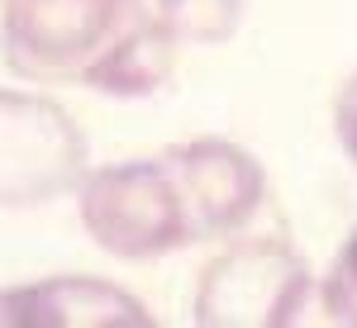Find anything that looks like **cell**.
<instances>
[{"label":"cell","instance_id":"cell-1","mask_svg":"<svg viewBox=\"0 0 357 328\" xmlns=\"http://www.w3.org/2000/svg\"><path fill=\"white\" fill-rule=\"evenodd\" d=\"M314 295V272L276 233L229 238L200 267L191 319L200 328H286Z\"/></svg>","mask_w":357,"mask_h":328},{"label":"cell","instance_id":"cell-2","mask_svg":"<svg viewBox=\"0 0 357 328\" xmlns=\"http://www.w3.org/2000/svg\"><path fill=\"white\" fill-rule=\"evenodd\" d=\"M143 15L148 0H0V57L33 86L82 81Z\"/></svg>","mask_w":357,"mask_h":328},{"label":"cell","instance_id":"cell-3","mask_svg":"<svg viewBox=\"0 0 357 328\" xmlns=\"http://www.w3.org/2000/svg\"><path fill=\"white\" fill-rule=\"evenodd\" d=\"M72 195L86 238L119 262H153L176 247H191L186 214L162 157L86 166Z\"/></svg>","mask_w":357,"mask_h":328},{"label":"cell","instance_id":"cell-4","mask_svg":"<svg viewBox=\"0 0 357 328\" xmlns=\"http://www.w3.org/2000/svg\"><path fill=\"white\" fill-rule=\"evenodd\" d=\"M91 143L72 109L38 91L0 86V210H38L77 191Z\"/></svg>","mask_w":357,"mask_h":328},{"label":"cell","instance_id":"cell-5","mask_svg":"<svg viewBox=\"0 0 357 328\" xmlns=\"http://www.w3.org/2000/svg\"><path fill=\"white\" fill-rule=\"evenodd\" d=\"M186 214L191 243H220L243 233L267 200L262 162L234 138H186L158 153Z\"/></svg>","mask_w":357,"mask_h":328},{"label":"cell","instance_id":"cell-6","mask_svg":"<svg viewBox=\"0 0 357 328\" xmlns=\"http://www.w3.org/2000/svg\"><path fill=\"white\" fill-rule=\"evenodd\" d=\"M148 304L100 276H38L0 290V328H148Z\"/></svg>","mask_w":357,"mask_h":328},{"label":"cell","instance_id":"cell-7","mask_svg":"<svg viewBox=\"0 0 357 328\" xmlns=\"http://www.w3.org/2000/svg\"><path fill=\"white\" fill-rule=\"evenodd\" d=\"M176 53H181V43L167 33L162 19L148 5V15L134 29H124L110 48L86 67V77L77 86L114 95V100H143V95H153V91H162L172 81Z\"/></svg>","mask_w":357,"mask_h":328},{"label":"cell","instance_id":"cell-8","mask_svg":"<svg viewBox=\"0 0 357 328\" xmlns=\"http://www.w3.org/2000/svg\"><path fill=\"white\" fill-rule=\"evenodd\" d=\"M248 0H153V15L181 48H220L243 24Z\"/></svg>","mask_w":357,"mask_h":328},{"label":"cell","instance_id":"cell-9","mask_svg":"<svg viewBox=\"0 0 357 328\" xmlns=\"http://www.w3.org/2000/svg\"><path fill=\"white\" fill-rule=\"evenodd\" d=\"M319 309L338 328H357V228L338 243L329 272L319 276Z\"/></svg>","mask_w":357,"mask_h":328},{"label":"cell","instance_id":"cell-10","mask_svg":"<svg viewBox=\"0 0 357 328\" xmlns=\"http://www.w3.org/2000/svg\"><path fill=\"white\" fill-rule=\"evenodd\" d=\"M333 134H338V148L348 153V162L357 166V72L333 95Z\"/></svg>","mask_w":357,"mask_h":328}]
</instances>
